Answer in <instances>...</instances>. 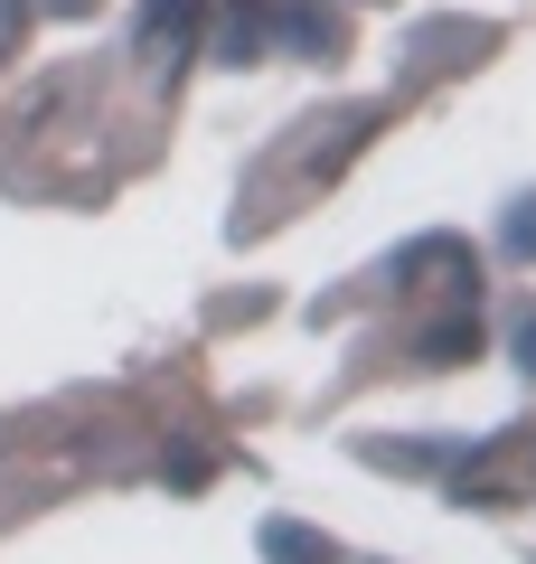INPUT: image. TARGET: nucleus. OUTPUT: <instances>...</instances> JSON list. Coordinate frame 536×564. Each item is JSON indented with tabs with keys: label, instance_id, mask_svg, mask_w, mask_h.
<instances>
[{
	"label": "nucleus",
	"instance_id": "f257e3e1",
	"mask_svg": "<svg viewBox=\"0 0 536 564\" xmlns=\"http://www.w3.org/2000/svg\"><path fill=\"white\" fill-rule=\"evenodd\" d=\"M264 555H274V564H339V545L311 536V527H292V518H274V527H264Z\"/></svg>",
	"mask_w": 536,
	"mask_h": 564
},
{
	"label": "nucleus",
	"instance_id": "f03ea898",
	"mask_svg": "<svg viewBox=\"0 0 536 564\" xmlns=\"http://www.w3.org/2000/svg\"><path fill=\"white\" fill-rule=\"evenodd\" d=\"M471 348H480V321H442L433 339H424V358H433V367H461Z\"/></svg>",
	"mask_w": 536,
	"mask_h": 564
},
{
	"label": "nucleus",
	"instance_id": "7ed1b4c3",
	"mask_svg": "<svg viewBox=\"0 0 536 564\" xmlns=\"http://www.w3.org/2000/svg\"><path fill=\"white\" fill-rule=\"evenodd\" d=\"M255 47H264L255 20H226V29H217V57H226V66H255Z\"/></svg>",
	"mask_w": 536,
	"mask_h": 564
},
{
	"label": "nucleus",
	"instance_id": "20e7f679",
	"mask_svg": "<svg viewBox=\"0 0 536 564\" xmlns=\"http://www.w3.org/2000/svg\"><path fill=\"white\" fill-rule=\"evenodd\" d=\"M508 245H517V254H536V198H527V207L508 217Z\"/></svg>",
	"mask_w": 536,
	"mask_h": 564
},
{
	"label": "nucleus",
	"instance_id": "39448f33",
	"mask_svg": "<svg viewBox=\"0 0 536 564\" xmlns=\"http://www.w3.org/2000/svg\"><path fill=\"white\" fill-rule=\"evenodd\" d=\"M517 358H527V367H536V321H527V329H517Z\"/></svg>",
	"mask_w": 536,
	"mask_h": 564
}]
</instances>
